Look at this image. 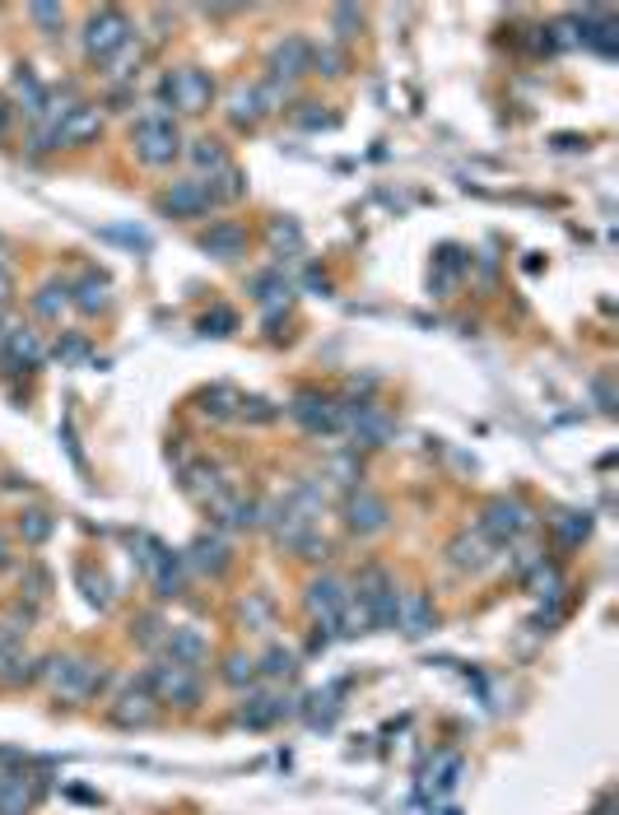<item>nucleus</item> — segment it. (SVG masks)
<instances>
[{"mask_svg":"<svg viewBox=\"0 0 619 815\" xmlns=\"http://www.w3.org/2000/svg\"><path fill=\"white\" fill-rule=\"evenodd\" d=\"M135 154H140V163H149V168H168V163L182 154V136H177L173 112L149 108L135 117Z\"/></svg>","mask_w":619,"mask_h":815,"instance_id":"obj_1","label":"nucleus"},{"mask_svg":"<svg viewBox=\"0 0 619 815\" xmlns=\"http://www.w3.org/2000/svg\"><path fill=\"white\" fill-rule=\"evenodd\" d=\"M163 98H168V108L196 117V112H205L210 103H215V75L201 70V66L168 70V75H163Z\"/></svg>","mask_w":619,"mask_h":815,"instance_id":"obj_2","label":"nucleus"},{"mask_svg":"<svg viewBox=\"0 0 619 815\" xmlns=\"http://www.w3.org/2000/svg\"><path fill=\"white\" fill-rule=\"evenodd\" d=\"M42 676L52 680V690L61 699H89V694L103 690V666L80 662V657H52V662H42Z\"/></svg>","mask_w":619,"mask_h":815,"instance_id":"obj_3","label":"nucleus"},{"mask_svg":"<svg viewBox=\"0 0 619 815\" xmlns=\"http://www.w3.org/2000/svg\"><path fill=\"white\" fill-rule=\"evenodd\" d=\"M131 42V19L122 10H98L89 24H84V56L89 61H103L108 66L112 56Z\"/></svg>","mask_w":619,"mask_h":815,"instance_id":"obj_4","label":"nucleus"},{"mask_svg":"<svg viewBox=\"0 0 619 815\" xmlns=\"http://www.w3.org/2000/svg\"><path fill=\"white\" fill-rule=\"evenodd\" d=\"M145 685L159 694V699H168V704H182V708H191L196 699H201V680H196V666H182V662L149 666Z\"/></svg>","mask_w":619,"mask_h":815,"instance_id":"obj_5","label":"nucleus"},{"mask_svg":"<svg viewBox=\"0 0 619 815\" xmlns=\"http://www.w3.org/2000/svg\"><path fill=\"white\" fill-rule=\"evenodd\" d=\"M289 415H294L308 434H340V406L322 392H298Z\"/></svg>","mask_w":619,"mask_h":815,"instance_id":"obj_6","label":"nucleus"},{"mask_svg":"<svg viewBox=\"0 0 619 815\" xmlns=\"http://www.w3.org/2000/svg\"><path fill=\"white\" fill-rule=\"evenodd\" d=\"M210 191H205V182H196V177H187V182H173V187L163 191V201L159 210L163 215H173V219H201L205 210H210Z\"/></svg>","mask_w":619,"mask_h":815,"instance_id":"obj_7","label":"nucleus"},{"mask_svg":"<svg viewBox=\"0 0 619 815\" xmlns=\"http://www.w3.org/2000/svg\"><path fill=\"white\" fill-rule=\"evenodd\" d=\"M345 601H350V592H345V583L340 578H331V573H322V578H312L308 583V611L322 620V625L336 629L340 611H345Z\"/></svg>","mask_w":619,"mask_h":815,"instance_id":"obj_8","label":"nucleus"},{"mask_svg":"<svg viewBox=\"0 0 619 815\" xmlns=\"http://www.w3.org/2000/svg\"><path fill=\"white\" fill-rule=\"evenodd\" d=\"M312 66V42L308 38H284L275 52H270V80L294 84L298 75H308Z\"/></svg>","mask_w":619,"mask_h":815,"instance_id":"obj_9","label":"nucleus"},{"mask_svg":"<svg viewBox=\"0 0 619 815\" xmlns=\"http://www.w3.org/2000/svg\"><path fill=\"white\" fill-rule=\"evenodd\" d=\"M345 522H350V531H359V536H373V531L387 527V503L377 499L373 489H354L350 503H345Z\"/></svg>","mask_w":619,"mask_h":815,"instance_id":"obj_10","label":"nucleus"},{"mask_svg":"<svg viewBox=\"0 0 619 815\" xmlns=\"http://www.w3.org/2000/svg\"><path fill=\"white\" fill-rule=\"evenodd\" d=\"M526 522H531V513H526L517 499H494L485 508V531L494 536V541H512V536H522Z\"/></svg>","mask_w":619,"mask_h":815,"instance_id":"obj_11","label":"nucleus"},{"mask_svg":"<svg viewBox=\"0 0 619 815\" xmlns=\"http://www.w3.org/2000/svg\"><path fill=\"white\" fill-rule=\"evenodd\" d=\"M103 131V112L94 103H75L66 122L56 126V145H84V140H94Z\"/></svg>","mask_w":619,"mask_h":815,"instance_id":"obj_12","label":"nucleus"},{"mask_svg":"<svg viewBox=\"0 0 619 815\" xmlns=\"http://www.w3.org/2000/svg\"><path fill=\"white\" fill-rule=\"evenodd\" d=\"M42 354L47 350L28 326H5V368H38Z\"/></svg>","mask_w":619,"mask_h":815,"instance_id":"obj_13","label":"nucleus"},{"mask_svg":"<svg viewBox=\"0 0 619 815\" xmlns=\"http://www.w3.org/2000/svg\"><path fill=\"white\" fill-rule=\"evenodd\" d=\"M201 252H210L215 261H238L247 252V233L238 224H210L201 233Z\"/></svg>","mask_w":619,"mask_h":815,"instance_id":"obj_14","label":"nucleus"},{"mask_svg":"<svg viewBox=\"0 0 619 815\" xmlns=\"http://www.w3.org/2000/svg\"><path fill=\"white\" fill-rule=\"evenodd\" d=\"M215 517L224 522L229 531H252V527H261V503L256 499H233V494H219L215 503Z\"/></svg>","mask_w":619,"mask_h":815,"instance_id":"obj_15","label":"nucleus"},{"mask_svg":"<svg viewBox=\"0 0 619 815\" xmlns=\"http://www.w3.org/2000/svg\"><path fill=\"white\" fill-rule=\"evenodd\" d=\"M149 578H154V592L159 597H182V555H168V550H154L149 555Z\"/></svg>","mask_w":619,"mask_h":815,"instance_id":"obj_16","label":"nucleus"},{"mask_svg":"<svg viewBox=\"0 0 619 815\" xmlns=\"http://www.w3.org/2000/svg\"><path fill=\"white\" fill-rule=\"evenodd\" d=\"M163 643H168V662H182V666H201L205 662L201 629L177 625V629H168V634H163Z\"/></svg>","mask_w":619,"mask_h":815,"instance_id":"obj_17","label":"nucleus"},{"mask_svg":"<svg viewBox=\"0 0 619 815\" xmlns=\"http://www.w3.org/2000/svg\"><path fill=\"white\" fill-rule=\"evenodd\" d=\"M294 708H289V699H275V694H252L243 708H238V722L243 727H270V722H280L289 718Z\"/></svg>","mask_w":619,"mask_h":815,"instance_id":"obj_18","label":"nucleus"},{"mask_svg":"<svg viewBox=\"0 0 619 815\" xmlns=\"http://www.w3.org/2000/svg\"><path fill=\"white\" fill-rule=\"evenodd\" d=\"M396 625L410 634V639H424L433 629V601L424 597V592H410V597L401 601V615H396Z\"/></svg>","mask_w":619,"mask_h":815,"instance_id":"obj_19","label":"nucleus"},{"mask_svg":"<svg viewBox=\"0 0 619 815\" xmlns=\"http://www.w3.org/2000/svg\"><path fill=\"white\" fill-rule=\"evenodd\" d=\"M187 564L191 569H201V573H224L229 569V545L219 541V536H196V541H191Z\"/></svg>","mask_w":619,"mask_h":815,"instance_id":"obj_20","label":"nucleus"},{"mask_svg":"<svg viewBox=\"0 0 619 815\" xmlns=\"http://www.w3.org/2000/svg\"><path fill=\"white\" fill-rule=\"evenodd\" d=\"M14 94L24 98L28 117L38 122V117H42V103H47V89H42V84H38V75H33V70H28V66H19V70H14Z\"/></svg>","mask_w":619,"mask_h":815,"instance_id":"obj_21","label":"nucleus"},{"mask_svg":"<svg viewBox=\"0 0 619 815\" xmlns=\"http://www.w3.org/2000/svg\"><path fill=\"white\" fill-rule=\"evenodd\" d=\"M112 718L122 722V727H145L154 718V699L149 694H122V704L112 708Z\"/></svg>","mask_w":619,"mask_h":815,"instance_id":"obj_22","label":"nucleus"},{"mask_svg":"<svg viewBox=\"0 0 619 815\" xmlns=\"http://www.w3.org/2000/svg\"><path fill=\"white\" fill-rule=\"evenodd\" d=\"M75 308L89 317H94L98 308H108V280H103V275H84L80 285H75Z\"/></svg>","mask_w":619,"mask_h":815,"instance_id":"obj_23","label":"nucleus"},{"mask_svg":"<svg viewBox=\"0 0 619 815\" xmlns=\"http://www.w3.org/2000/svg\"><path fill=\"white\" fill-rule=\"evenodd\" d=\"M229 117L238 126H252L261 117V98H256V84H238L229 94Z\"/></svg>","mask_w":619,"mask_h":815,"instance_id":"obj_24","label":"nucleus"},{"mask_svg":"<svg viewBox=\"0 0 619 815\" xmlns=\"http://www.w3.org/2000/svg\"><path fill=\"white\" fill-rule=\"evenodd\" d=\"M452 564H457V569L480 573V569L489 564L485 541H480V536H457V541H452Z\"/></svg>","mask_w":619,"mask_h":815,"instance_id":"obj_25","label":"nucleus"},{"mask_svg":"<svg viewBox=\"0 0 619 815\" xmlns=\"http://www.w3.org/2000/svg\"><path fill=\"white\" fill-rule=\"evenodd\" d=\"M205 191H210V201H238V196H243V173H238V168H233V163H229V168H224V173H215V177H210V182H205Z\"/></svg>","mask_w":619,"mask_h":815,"instance_id":"obj_26","label":"nucleus"},{"mask_svg":"<svg viewBox=\"0 0 619 815\" xmlns=\"http://www.w3.org/2000/svg\"><path fill=\"white\" fill-rule=\"evenodd\" d=\"M252 294H256V303H266V308H280V303H289V280L284 275H256L252 280Z\"/></svg>","mask_w":619,"mask_h":815,"instance_id":"obj_27","label":"nucleus"},{"mask_svg":"<svg viewBox=\"0 0 619 815\" xmlns=\"http://www.w3.org/2000/svg\"><path fill=\"white\" fill-rule=\"evenodd\" d=\"M33 676H38V662H33V657H24V652L0 657V685H28Z\"/></svg>","mask_w":619,"mask_h":815,"instance_id":"obj_28","label":"nucleus"},{"mask_svg":"<svg viewBox=\"0 0 619 815\" xmlns=\"http://www.w3.org/2000/svg\"><path fill=\"white\" fill-rule=\"evenodd\" d=\"M187 154H191V163H196V168H210V177L229 168V154H224V145H219V140H196Z\"/></svg>","mask_w":619,"mask_h":815,"instance_id":"obj_29","label":"nucleus"},{"mask_svg":"<svg viewBox=\"0 0 619 815\" xmlns=\"http://www.w3.org/2000/svg\"><path fill=\"white\" fill-rule=\"evenodd\" d=\"M66 303H70V289L66 285H47V289H38V294H33V313L47 317V322H56Z\"/></svg>","mask_w":619,"mask_h":815,"instance_id":"obj_30","label":"nucleus"},{"mask_svg":"<svg viewBox=\"0 0 619 815\" xmlns=\"http://www.w3.org/2000/svg\"><path fill=\"white\" fill-rule=\"evenodd\" d=\"M238 401H243V396L233 392V387H210V392L201 396V410L205 415H215V420H229V415H238V410H233Z\"/></svg>","mask_w":619,"mask_h":815,"instance_id":"obj_31","label":"nucleus"},{"mask_svg":"<svg viewBox=\"0 0 619 815\" xmlns=\"http://www.w3.org/2000/svg\"><path fill=\"white\" fill-rule=\"evenodd\" d=\"M140 56H145V52H140V42H126L122 52L108 61V80H117V84H122V80H135V66H140Z\"/></svg>","mask_w":619,"mask_h":815,"instance_id":"obj_32","label":"nucleus"},{"mask_svg":"<svg viewBox=\"0 0 619 815\" xmlns=\"http://www.w3.org/2000/svg\"><path fill=\"white\" fill-rule=\"evenodd\" d=\"M224 680H229V685H252V680H256V662L247 657V652H233L229 662H224Z\"/></svg>","mask_w":619,"mask_h":815,"instance_id":"obj_33","label":"nucleus"},{"mask_svg":"<svg viewBox=\"0 0 619 815\" xmlns=\"http://www.w3.org/2000/svg\"><path fill=\"white\" fill-rule=\"evenodd\" d=\"M270 243L289 247V252H303V233H298V224H289V219H275V224H270Z\"/></svg>","mask_w":619,"mask_h":815,"instance_id":"obj_34","label":"nucleus"},{"mask_svg":"<svg viewBox=\"0 0 619 815\" xmlns=\"http://www.w3.org/2000/svg\"><path fill=\"white\" fill-rule=\"evenodd\" d=\"M587 527H592V522H587V513H559V517H554V531H559L564 541H582V536H587Z\"/></svg>","mask_w":619,"mask_h":815,"instance_id":"obj_35","label":"nucleus"},{"mask_svg":"<svg viewBox=\"0 0 619 815\" xmlns=\"http://www.w3.org/2000/svg\"><path fill=\"white\" fill-rule=\"evenodd\" d=\"M19 531H24V541H47L52 536V517L47 513H24V522H19Z\"/></svg>","mask_w":619,"mask_h":815,"instance_id":"obj_36","label":"nucleus"},{"mask_svg":"<svg viewBox=\"0 0 619 815\" xmlns=\"http://www.w3.org/2000/svg\"><path fill=\"white\" fill-rule=\"evenodd\" d=\"M233 326H238V313H229V308H215V313H205L201 331H205V336H229Z\"/></svg>","mask_w":619,"mask_h":815,"instance_id":"obj_37","label":"nucleus"},{"mask_svg":"<svg viewBox=\"0 0 619 815\" xmlns=\"http://www.w3.org/2000/svg\"><path fill=\"white\" fill-rule=\"evenodd\" d=\"M28 19H33L38 28H47V33H56V28L66 24V10H61V5H33V10H28Z\"/></svg>","mask_w":619,"mask_h":815,"instance_id":"obj_38","label":"nucleus"},{"mask_svg":"<svg viewBox=\"0 0 619 815\" xmlns=\"http://www.w3.org/2000/svg\"><path fill=\"white\" fill-rule=\"evenodd\" d=\"M238 415H243V420L266 424V420H275V406H270V401H261V396H243V401H238Z\"/></svg>","mask_w":619,"mask_h":815,"instance_id":"obj_39","label":"nucleus"},{"mask_svg":"<svg viewBox=\"0 0 619 815\" xmlns=\"http://www.w3.org/2000/svg\"><path fill=\"white\" fill-rule=\"evenodd\" d=\"M261 671H266V676H289V671H294V652L270 648L266 657H261Z\"/></svg>","mask_w":619,"mask_h":815,"instance_id":"obj_40","label":"nucleus"},{"mask_svg":"<svg viewBox=\"0 0 619 815\" xmlns=\"http://www.w3.org/2000/svg\"><path fill=\"white\" fill-rule=\"evenodd\" d=\"M340 66H345V61H340L336 47H312V66H308V70H322V75H340Z\"/></svg>","mask_w":619,"mask_h":815,"instance_id":"obj_41","label":"nucleus"},{"mask_svg":"<svg viewBox=\"0 0 619 815\" xmlns=\"http://www.w3.org/2000/svg\"><path fill=\"white\" fill-rule=\"evenodd\" d=\"M359 24H364V14L354 10V5H340V10H336V38H340V42H350Z\"/></svg>","mask_w":619,"mask_h":815,"instance_id":"obj_42","label":"nucleus"},{"mask_svg":"<svg viewBox=\"0 0 619 815\" xmlns=\"http://www.w3.org/2000/svg\"><path fill=\"white\" fill-rule=\"evenodd\" d=\"M80 587H84V597L94 601V606H108V583L94 578V569H80Z\"/></svg>","mask_w":619,"mask_h":815,"instance_id":"obj_43","label":"nucleus"},{"mask_svg":"<svg viewBox=\"0 0 619 815\" xmlns=\"http://www.w3.org/2000/svg\"><path fill=\"white\" fill-rule=\"evenodd\" d=\"M84 350H89V345H84V336H66L61 345H56V354H61V359H70V364H75Z\"/></svg>","mask_w":619,"mask_h":815,"instance_id":"obj_44","label":"nucleus"},{"mask_svg":"<svg viewBox=\"0 0 619 815\" xmlns=\"http://www.w3.org/2000/svg\"><path fill=\"white\" fill-rule=\"evenodd\" d=\"M19 634H24L19 625H0V657H10V652L19 648Z\"/></svg>","mask_w":619,"mask_h":815,"instance_id":"obj_45","label":"nucleus"},{"mask_svg":"<svg viewBox=\"0 0 619 815\" xmlns=\"http://www.w3.org/2000/svg\"><path fill=\"white\" fill-rule=\"evenodd\" d=\"M243 611L252 615L256 625H266V620H270V601H266V597H252V601H247V606H243Z\"/></svg>","mask_w":619,"mask_h":815,"instance_id":"obj_46","label":"nucleus"},{"mask_svg":"<svg viewBox=\"0 0 619 815\" xmlns=\"http://www.w3.org/2000/svg\"><path fill=\"white\" fill-rule=\"evenodd\" d=\"M159 629H163L159 615H145V620H140V643H154L159 639Z\"/></svg>","mask_w":619,"mask_h":815,"instance_id":"obj_47","label":"nucleus"},{"mask_svg":"<svg viewBox=\"0 0 619 815\" xmlns=\"http://www.w3.org/2000/svg\"><path fill=\"white\" fill-rule=\"evenodd\" d=\"M592 392H596V401H601V410H615V392H610V382H606V378H596V382H592Z\"/></svg>","mask_w":619,"mask_h":815,"instance_id":"obj_48","label":"nucleus"},{"mask_svg":"<svg viewBox=\"0 0 619 815\" xmlns=\"http://www.w3.org/2000/svg\"><path fill=\"white\" fill-rule=\"evenodd\" d=\"M10 299V275H5V266H0V303Z\"/></svg>","mask_w":619,"mask_h":815,"instance_id":"obj_49","label":"nucleus"},{"mask_svg":"<svg viewBox=\"0 0 619 815\" xmlns=\"http://www.w3.org/2000/svg\"><path fill=\"white\" fill-rule=\"evenodd\" d=\"M5 131H10V108L0 103V136H5Z\"/></svg>","mask_w":619,"mask_h":815,"instance_id":"obj_50","label":"nucleus"},{"mask_svg":"<svg viewBox=\"0 0 619 815\" xmlns=\"http://www.w3.org/2000/svg\"><path fill=\"white\" fill-rule=\"evenodd\" d=\"M5 559H10V545H5V536H0V564H5Z\"/></svg>","mask_w":619,"mask_h":815,"instance_id":"obj_51","label":"nucleus"}]
</instances>
